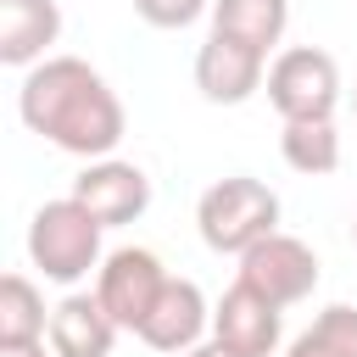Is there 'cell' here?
Returning a JSON list of instances; mask_svg holds the SVG:
<instances>
[{
    "mask_svg": "<svg viewBox=\"0 0 357 357\" xmlns=\"http://www.w3.org/2000/svg\"><path fill=\"white\" fill-rule=\"evenodd\" d=\"M17 117L45 145L84 156V162L112 156L128 134L117 89L84 56H45L39 67H28L17 84Z\"/></svg>",
    "mask_w": 357,
    "mask_h": 357,
    "instance_id": "cell-1",
    "label": "cell"
},
{
    "mask_svg": "<svg viewBox=\"0 0 357 357\" xmlns=\"http://www.w3.org/2000/svg\"><path fill=\"white\" fill-rule=\"evenodd\" d=\"M195 229H201V245L206 251L240 262L257 240L279 234V195L262 178H251V173H229V178H218V184L201 190Z\"/></svg>",
    "mask_w": 357,
    "mask_h": 357,
    "instance_id": "cell-2",
    "label": "cell"
},
{
    "mask_svg": "<svg viewBox=\"0 0 357 357\" xmlns=\"http://www.w3.org/2000/svg\"><path fill=\"white\" fill-rule=\"evenodd\" d=\"M100 234H106V229L95 223V212H89L84 201L56 195V201H45V206L28 218V262H33L39 279L73 290L78 279H89V268L106 262Z\"/></svg>",
    "mask_w": 357,
    "mask_h": 357,
    "instance_id": "cell-3",
    "label": "cell"
},
{
    "mask_svg": "<svg viewBox=\"0 0 357 357\" xmlns=\"http://www.w3.org/2000/svg\"><path fill=\"white\" fill-rule=\"evenodd\" d=\"M268 106L284 123L335 117L340 106V61L318 45H284L268 61Z\"/></svg>",
    "mask_w": 357,
    "mask_h": 357,
    "instance_id": "cell-4",
    "label": "cell"
},
{
    "mask_svg": "<svg viewBox=\"0 0 357 357\" xmlns=\"http://www.w3.org/2000/svg\"><path fill=\"white\" fill-rule=\"evenodd\" d=\"M167 279H173V273L162 268V257H156L151 245H117V251H106V262L95 268V296H100V307L112 312L117 329L139 335V324L151 318V307H156V296H162Z\"/></svg>",
    "mask_w": 357,
    "mask_h": 357,
    "instance_id": "cell-5",
    "label": "cell"
},
{
    "mask_svg": "<svg viewBox=\"0 0 357 357\" xmlns=\"http://www.w3.org/2000/svg\"><path fill=\"white\" fill-rule=\"evenodd\" d=\"M240 284H251L257 296H268L273 307H296L318 290V251L296 234H268L240 257Z\"/></svg>",
    "mask_w": 357,
    "mask_h": 357,
    "instance_id": "cell-6",
    "label": "cell"
},
{
    "mask_svg": "<svg viewBox=\"0 0 357 357\" xmlns=\"http://www.w3.org/2000/svg\"><path fill=\"white\" fill-rule=\"evenodd\" d=\"M73 201H84L95 212L100 229H123L134 218H145L151 206V178L139 162H123V156H100V162H84V173L73 178L67 190Z\"/></svg>",
    "mask_w": 357,
    "mask_h": 357,
    "instance_id": "cell-7",
    "label": "cell"
},
{
    "mask_svg": "<svg viewBox=\"0 0 357 357\" xmlns=\"http://www.w3.org/2000/svg\"><path fill=\"white\" fill-rule=\"evenodd\" d=\"M212 340L229 346L234 357H273L284 340V307H273L268 296L234 279L212 307Z\"/></svg>",
    "mask_w": 357,
    "mask_h": 357,
    "instance_id": "cell-8",
    "label": "cell"
},
{
    "mask_svg": "<svg viewBox=\"0 0 357 357\" xmlns=\"http://www.w3.org/2000/svg\"><path fill=\"white\" fill-rule=\"evenodd\" d=\"M268 84V56L229 39V33H206L195 50V89L212 106H240Z\"/></svg>",
    "mask_w": 357,
    "mask_h": 357,
    "instance_id": "cell-9",
    "label": "cell"
},
{
    "mask_svg": "<svg viewBox=\"0 0 357 357\" xmlns=\"http://www.w3.org/2000/svg\"><path fill=\"white\" fill-rule=\"evenodd\" d=\"M139 340H145L151 351H173V357H184V351H195L201 340H212V307H206L201 284L173 273V279L162 284L151 318L139 324Z\"/></svg>",
    "mask_w": 357,
    "mask_h": 357,
    "instance_id": "cell-10",
    "label": "cell"
},
{
    "mask_svg": "<svg viewBox=\"0 0 357 357\" xmlns=\"http://www.w3.org/2000/svg\"><path fill=\"white\" fill-rule=\"evenodd\" d=\"M117 324H112V312L100 307V296L95 290H67L56 307H50V346H56V357H112V346H117Z\"/></svg>",
    "mask_w": 357,
    "mask_h": 357,
    "instance_id": "cell-11",
    "label": "cell"
},
{
    "mask_svg": "<svg viewBox=\"0 0 357 357\" xmlns=\"http://www.w3.org/2000/svg\"><path fill=\"white\" fill-rule=\"evenodd\" d=\"M61 39V6L56 0H0V61L6 67H39L50 45Z\"/></svg>",
    "mask_w": 357,
    "mask_h": 357,
    "instance_id": "cell-12",
    "label": "cell"
},
{
    "mask_svg": "<svg viewBox=\"0 0 357 357\" xmlns=\"http://www.w3.org/2000/svg\"><path fill=\"white\" fill-rule=\"evenodd\" d=\"M290 28V0H212V33H229L251 50H273Z\"/></svg>",
    "mask_w": 357,
    "mask_h": 357,
    "instance_id": "cell-13",
    "label": "cell"
},
{
    "mask_svg": "<svg viewBox=\"0 0 357 357\" xmlns=\"http://www.w3.org/2000/svg\"><path fill=\"white\" fill-rule=\"evenodd\" d=\"M279 156L284 167H296L301 178H324L340 167V134L335 117H312V123H284L279 128Z\"/></svg>",
    "mask_w": 357,
    "mask_h": 357,
    "instance_id": "cell-14",
    "label": "cell"
},
{
    "mask_svg": "<svg viewBox=\"0 0 357 357\" xmlns=\"http://www.w3.org/2000/svg\"><path fill=\"white\" fill-rule=\"evenodd\" d=\"M50 335V312H45V290L28 273H6L0 279V346H28Z\"/></svg>",
    "mask_w": 357,
    "mask_h": 357,
    "instance_id": "cell-15",
    "label": "cell"
},
{
    "mask_svg": "<svg viewBox=\"0 0 357 357\" xmlns=\"http://www.w3.org/2000/svg\"><path fill=\"white\" fill-rule=\"evenodd\" d=\"M284 357H357V307H351V301L324 307V312L284 346Z\"/></svg>",
    "mask_w": 357,
    "mask_h": 357,
    "instance_id": "cell-16",
    "label": "cell"
},
{
    "mask_svg": "<svg viewBox=\"0 0 357 357\" xmlns=\"http://www.w3.org/2000/svg\"><path fill=\"white\" fill-rule=\"evenodd\" d=\"M134 11L151 28H190L201 11H212V0H134Z\"/></svg>",
    "mask_w": 357,
    "mask_h": 357,
    "instance_id": "cell-17",
    "label": "cell"
},
{
    "mask_svg": "<svg viewBox=\"0 0 357 357\" xmlns=\"http://www.w3.org/2000/svg\"><path fill=\"white\" fill-rule=\"evenodd\" d=\"M0 357H56L50 340H28V346H0Z\"/></svg>",
    "mask_w": 357,
    "mask_h": 357,
    "instance_id": "cell-18",
    "label": "cell"
},
{
    "mask_svg": "<svg viewBox=\"0 0 357 357\" xmlns=\"http://www.w3.org/2000/svg\"><path fill=\"white\" fill-rule=\"evenodd\" d=\"M184 357H234V351H229V346H218V340H201V346H195V351H184Z\"/></svg>",
    "mask_w": 357,
    "mask_h": 357,
    "instance_id": "cell-19",
    "label": "cell"
},
{
    "mask_svg": "<svg viewBox=\"0 0 357 357\" xmlns=\"http://www.w3.org/2000/svg\"><path fill=\"white\" fill-rule=\"evenodd\" d=\"M351 240H357V218H351Z\"/></svg>",
    "mask_w": 357,
    "mask_h": 357,
    "instance_id": "cell-20",
    "label": "cell"
},
{
    "mask_svg": "<svg viewBox=\"0 0 357 357\" xmlns=\"http://www.w3.org/2000/svg\"><path fill=\"white\" fill-rule=\"evenodd\" d=\"M351 106H357V100H351Z\"/></svg>",
    "mask_w": 357,
    "mask_h": 357,
    "instance_id": "cell-21",
    "label": "cell"
}]
</instances>
